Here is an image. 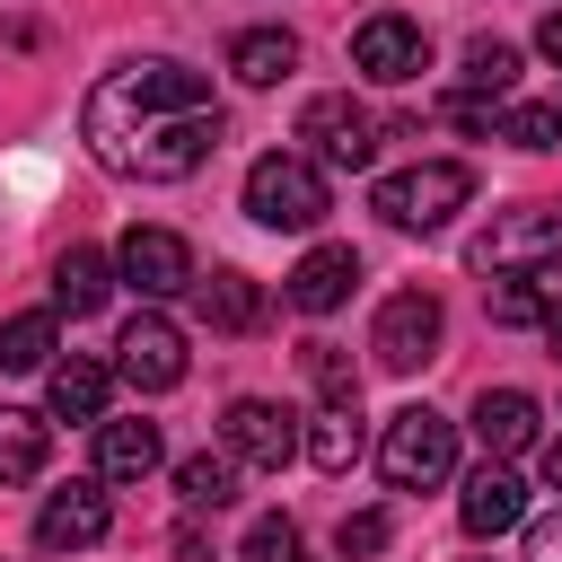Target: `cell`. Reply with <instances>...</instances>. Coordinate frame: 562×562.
Returning a JSON list of instances; mask_svg holds the SVG:
<instances>
[{"label": "cell", "instance_id": "6da1fadb", "mask_svg": "<svg viewBox=\"0 0 562 562\" xmlns=\"http://www.w3.org/2000/svg\"><path fill=\"white\" fill-rule=\"evenodd\" d=\"M79 132H88V158L105 176H132V184H184L211 149H220V97H211V70L193 61H123L88 88L79 105Z\"/></svg>", "mask_w": 562, "mask_h": 562}, {"label": "cell", "instance_id": "7a4b0ae2", "mask_svg": "<svg viewBox=\"0 0 562 562\" xmlns=\"http://www.w3.org/2000/svg\"><path fill=\"white\" fill-rule=\"evenodd\" d=\"M465 202H474V167L465 158H413V167L378 176V193H369V211L386 228H448Z\"/></svg>", "mask_w": 562, "mask_h": 562}, {"label": "cell", "instance_id": "3957f363", "mask_svg": "<svg viewBox=\"0 0 562 562\" xmlns=\"http://www.w3.org/2000/svg\"><path fill=\"white\" fill-rule=\"evenodd\" d=\"M325 211H334V193H325V167L307 149H263L246 167V220H263V228H316Z\"/></svg>", "mask_w": 562, "mask_h": 562}, {"label": "cell", "instance_id": "277c9868", "mask_svg": "<svg viewBox=\"0 0 562 562\" xmlns=\"http://www.w3.org/2000/svg\"><path fill=\"white\" fill-rule=\"evenodd\" d=\"M378 474H386V492H439L457 474V422L430 404H404L378 439Z\"/></svg>", "mask_w": 562, "mask_h": 562}, {"label": "cell", "instance_id": "5b68a950", "mask_svg": "<svg viewBox=\"0 0 562 562\" xmlns=\"http://www.w3.org/2000/svg\"><path fill=\"white\" fill-rule=\"evenodd\" d=\"M299 149H307L316 167H369V158H378V114H369L351 88L307 97V105H299Z\"/></svg>", "mask_w": 562, "mask_h": 562}, {"label": "cell", "instance_id": "8992f818", "mask_svg": "<svg viewBox=\"0 0 562 562\" xmlns=\"http://www.w3.org/2000/svg\"><path fill=\"white\" fill-rule=\"evenodd\" d=\"M553 255H562V202H518L465 246L474 272H527V263H553Z\"/></svg>", "mask_w": 562, "mask_h": 562}, {"label": "cell", "instance_id": "52a82bcc", "mask_svg": "<svg viewBox=\"0 0 562 562\" xmlns=\"http://www.w3.org/2000/svg\"><path fill=\"white\" fill-rule=\"evenodd\" d=\"M439 325H448V307H439L430 290H395V299L378 307V325H369L378 369H395V378L430 369V360H439Z\"/></svg>", "mask_w": 562, "mask_h": 562}, {"label": "cell", "instance_id": "ba28073f", "mask_svg": "<svg viewBox=\"0 0 562 562\" xmlns=\"http://www.w3.org/2000/svg\"><path fill=\"white\" fill-rule=\"evenodd\" d=\"M220 439H228V457H237V465L281 474V465L299 457V413H290V404H272V395H237V404H228V422H220Z\"/></svg>", "mask_w": 562, "mask_h": 562}, {"label": "cell", "instance_id": "9c48e42d", "mask_svg": "<svg viewBox=\"0 0 562 562\" xmlns=\"http://www.w3.org/2000/svg\"><path fill=\"white\" fill-rule=\"evenodd\" d=\"M351 70L378 79V88H404V79L430 70V35H422L413 18H395V9H378V18H360V35H351Z\"/></svg>", "mask_w": 562, "mask_h": 562}, {"label": "cell", "instance_id": "30bf717a", "mask_svg": "<svg viewBox=\"0 0 562 562\" xmlns=\"http://www.w3.org/2000/svg\"><path fill=\"white\" fill-rule=\"evenodd\" d=\"M114 272H123L140 299H176V290H193V246H184L176 228H123Z\"/></svg>", "mask_w": 562, "mask_h": 562}, {"label": "cell", "instance_id": "8fae6325", "mask_svg": "<svg viewBox=\"0 0 562 562\" xmlns=\"http://www.w3.org/2000/svg\"><path fill=\"white\" fill-rule=\"evenodd\" d=\"M114 351H123L114 369H123L140 395H167V386H184V334H176L158 307H140V316L123 325V342H114Z\"/></svg>", "mask_w": 562, "mask_h": 562}, {"label": "cell", "instance_id": "7c38bea8", "mask_svg": "<svg viewBox=\"0 0 562 562\" xmlns=\"http://www.w3.org/2000/svg\"><path fill=\"white\" fill-rule=\"evenodd\" d=\"M518 518H527V483L509 474V457H483L465 474V492H457V527L465 536H509Z\"/></svg>", "mask_w": 562, "mask_h": 562}, {"label": "cell", "instance_id": "4fadbf2b", "mask_svg": "<svg viewBox=\"0 0 562 562\" xmlns=\"http://www.w3.org/2000/svg\"><path fill=\"white\" fill-rule=\"evenodd\" d=\"M105 527H114V509H105L97 483H61V492H44V509H35V544H44V553H88Z\"/></svg>", "mask_w": 562, "mask_h": 562}, {"label": "cell", "instance_id": "5bb4252c", "mask_svg": "<svg viewBox=\"0 0 562 562\" xmlns=\"http://www.w3.org/2000/svg\"><path fill=\"white\" fill-rule=\"evenodd\" d=\"M351 281H360V255H351V246H307V255L290 263L281 299H290L299 316H334V307L351 299Z\"/></svg>", "mask_w": 562, "mask_h": 562}, {"label": "cell", "instance_id": "9a60e30c", "mask_svg": "<svg viewBox=\"0 0 562 562\" xmlns=\"http://www.w3.org/2000/svg\"><path fill=\"white\" fill-rule=\"evenodd\" d=\"M474 439H483L492 457H527V448L544 439V404H536L527 386H483V395H474Z\"/></svg>", "mask_w": 562, "mask_h": 562}, {"label": "cell", "instance_id": "2e32d148", "mask_svg": "<svg viewBox=\"0 0 562 562\" xmlns=\"http://www.w3.org/2000/svg\"><path fill=\"white\" fill-rule=\"evenodd\" d=\"M105 395H114V369L88 360V351H70V360L44 369V404H53V422H105Z\"/></svg>", "mask_w": 562, "mask_h": 562}, {"label": "cell", "instance_id": "e0dca14e", "mask_svg": "<svg viewBox=\"0 0 562 562\" xmlns=\"http://www.w3.org/2000/svg\"><path fill=\"white\" fill-rule=\"evenodd\" d=\"M553 307H562V263L492 272V325H544Z\"/></svg>", "mask_w": 562, "mask_h": 562}, {"label": "cell", "instance_id": "ac0fdd59", "mask_svg": "<svg viewBox=\"0 0 562 562\" xmlns=\"http://www.w3.org/2000/svg\"><path fill=\"white\" fill-rule=\"evenodd\" d=\"M158 422H97V483H140L158 474Z\"/></svg>", "mask_w": 562, "mask_h": 562}, {"label": "cell", "instance_id": "d6986e66", "mask_svg": "<svg viewBox=\"0 0 562 562\" xmlns=\"http://www.w3.org/2000/svg\"><path fill=\"white\" fill-rule=\"evenodd\" d=\"M193 316L220 325V334H255V325H263V290H255L246 272H211V281L193 272Z\"/></svg>", "mask_w": 562, "mask_h": 562}, {"label": "cell", "instance_id": "ffe728a7", "mask_svg": "<svg viewBox=\"0 0 562 562\" xmlns=\"http://www.w3.org/2000/svg\"><path fill=\"white\" fill-rule=\"evenodd\" d=\"M228 70H237L246 88H272V79L299 70V35H290V26H246V35H228Z\"/></svg>", "mask_w": 562, "mask_h": 562}, {"label": "cell", "instance_id": "44dd1931", "mask_svg": "<svg viewBox=\"0 0 562 562\" xmlns=\"http://www.w3.org/2000/svg\"><path fill=\"white\" fill-rule=\"evenodd\" d=\"M299 448H307L325 474H351V465H360V448H369V430H360V404H325V413L299 430Z\"/></svg>", "mask_w": 562, "mask_h": 562}, {"label": "cell", "instance_id": "7402d4cb", "mask_svg": "<svg viewBox=\"0 0 562 562\" xmlns=\"http://www.w3.org/2000/svg\"><path fill=\"white\" fill-rule=\"evenodd\" d=\"M44 448H53L44 413H26V404H0V492H9V483H35V474H44Z\"/></svg>", "mask_w": 562, "mask_h": 562}, {"label": "cell", "instance_id": "603a6c76", "mask_svg": "<svg viewBox=\"0 0 562 562\" xmlns=\"http://www.w3.org/2000/svg\"><path fill=\"white\" fill-rule=\"evenodd\" d=\"M105 290H114V263H105L97 246H70V255L53 263V307H70V316H97V307H105Z\"/></svg>", "mask_w": 562, "mask_h": 562}, {"label": "cell", "instance_id": "cb8c5ba5", "mask_svg": "<svg viewBox=\"0 0 562 562\" xmlns=\"http://www.w3.org/2000/svg\"><path fill=\"white\" fill-rule=\"evenodd\" d=\"M176 501H184L193 518H202V509H228V501H237V457H228V448L184 457V465H176Z\"/></svg>", "mask_w": 562, "mask_h": 562}, {"label": "cell", "instance_id": "d4e9b609", "mask_svg": "<svg viewBox=\"0 0 562 562\" xmlns=\"http://www.w3.org/2000/svg\"><path fill=\"white\" fill-rule=\"evenodd\" d=\"M299 369H307V386H316L325 404H360V369H351L342 342H299Z\"/></svg>", "mask_w": 562, "mask_h": 562}, {"label": "cell", "instance_id": "484cf974", "mask_svg": "<svg viewBox=\"0 0 562 562\" xmlns=\"http://www.w3.org/2000/svg\"><path fill=\"white\" fill-rule=\"evenodd\" d=\"M0 369H53V316L44 307L0 316Z\"/></svg>", "mask_w": 562, "mask_h": 562}, {"label": "cell", "instance_id": "4316f807", "mask_svg": "<svg viewBox=\"0 0 562 562\" xmlns=\"http://www.w3.org/2000/svg\"><path fill=\"white\" fill-rule=\"evenodd\" d=\"M509 79H518V44H501V35H474V44H465V88H474V97H501Z\"/></svg>", "mask_w": 562, "mask_h": 562}, {"label": "cell", "instance_id": "83f0119b", "mask_svg": "<svg viewBox=\"0 0 562 562\" xmlns=\"http://www.w3.org/2000/svg\"><path fill=\"white\" fill-rule=\"evenodd\" d=\"M492 132L518 140V149H562V105H501Z\"/></svg>", "mask_w": 562, "mask_h": 562}, {"label": "cell", "instance_id": "f1b7e54d", "mask_svg": "<svg viewBox=\"0 0 562 562\" xmlns=\"http://www.w3.org/2000/svg\"><path fill=\"white\" fill-rule=\"evenodd\" d=\"M246 562H299V527L272 509V518H255L246 527Z\"/></svg>", "mask_w": 562, "mask_h": 562}, {"label": "cell", "instance_id": "f546056e", "mask_svg": "<svg viewBox=\"0 0 562 562\" xmlns=\"http://www.w3.org/2000/svg\"><path fill=\"white\" fill-rule=\"evenodd\" d=\"M334 544H342V562H360V553H386V509H351V518L334 527Z\"/></svg>", "mask_w": 562, "mask_h": 562}, {"label": "cell", "instance_id": "4dcf8cb0", "mask_svg": "<svg viewBox=\"0 0 562 562\" xmlns=\"http://www.w3.org/2000/svg\"><path fill=\"white\" fill-rule=\"evenodd\" d=\"M527 562H562V509L527 527Z\"/></svg>", "mask_w": 562, "mask_h": 562}, {"label": "cell", "instance_id": "1f68e13d", "mask_svg": "<svg viewBox=\"0 0 562 562\" xmlns=\"http://www.w3.org/2000/svg\"><path fill=\"white\" fill-rule=\"evenodd\" d=\"M448 123H465V132H492V105H483V97H457V105H448Z\"/></svg>", "mask_w": 562, "mask_h": 562}, {"label": "cell", "instance_id": "d6a6232c", "mask_svg": "<svg viewBox=\"0 0 562 562\" xmlns=\"http://www.w3.org/2000/svg\"><path fill=\"white\" fill-rule=\"evenodd\" d=\"M536 53H544V61H562V9H544V26H536Z\"/></svg>", "mask_w": 562, "mask_h": 562}, {"label": "cell", "instance_id": "836d02e7", "mask_svg": "<svg viewBox=\"0 0 562 562\" xmlns=\"http://www.w3.org/2000/svg\"><path fill=\"white\" fill-rule=\"evenodd\" d=\"M176 562H202V527H193V518L176 527Z\"/></svg>", "mask_w": 562, "mask_h": 562}, {"label": "cell", "instance_id": "e575fe53", "mask_svg": "<svg viewBox=\"0 0 562 562\" xmlns=\"http://www.w3.org/2000/svg\"><path fill=\"white\" fill-rule=\"evenodd\" d=\"M544 483L562 492V439H544Z\"/></svg>", "mask_w": 562, "mask_h": 562}, {"label": "cell", "instance_id": "d590c367", "mask_svg": "<svg viewBox=\"0 0 562 562\" xmlns=\"http://www.w3.org/2000/svg\"><path fill=\"white\" fill-rule=\"evenodd\" d=\"M544 342H553V360H562V307H553V316H544Z\"/></svg>", "mask_w": 562, "mask_h": 562}]
</instances>
